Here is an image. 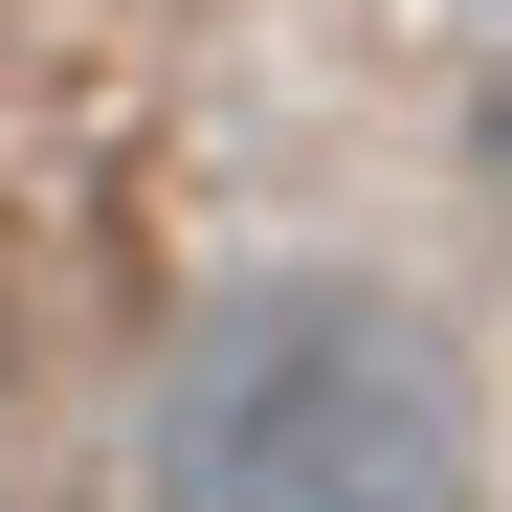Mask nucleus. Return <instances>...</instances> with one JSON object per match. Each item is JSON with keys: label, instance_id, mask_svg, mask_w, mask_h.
<instances>
[{"label": "nucleus", "instance_id": "f257e3e1", "mask_svg": "<svg viewBox=\"0 0 512 512\" xmlns=\"http://www.w3.org/2000/svg\"><path fill=\"white\" fill-rule=\"evenodd\" d=\"M156 512H468L490 401L468 357L357 268H268L156 357Z\"/></svg>", "mask_w": 512, "mask_h": 512}, {"label": "nucleus", "instance_id": "f03ea898", "mask_svg": "<svg viewBox=\"0 0 512 512\" xmlns=\"http://www.w3.org/2000/svg\"><path fill=\"white\" fill-rule=\"evenodd\" d=\"M490 179H512V90H490Z\"/></svg>", "mask_w": 512, "mask_h": 512}]
</instances>
